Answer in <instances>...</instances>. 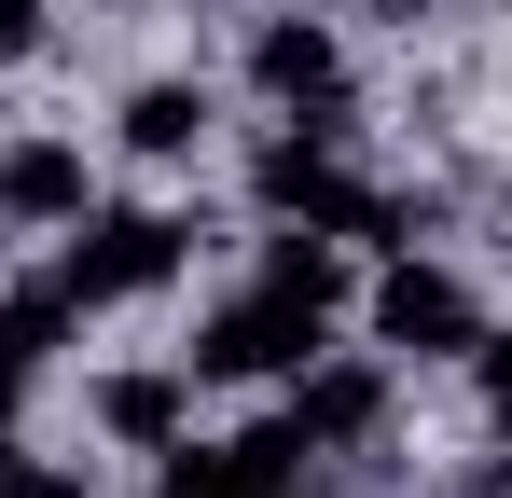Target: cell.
Returning a JSON list of instances; mask_svg holds the SVG:
<instances>
[{
	"instance_id": "4",
	"label": "cell",
	"mask_w": 512,
	"mask_h": 498,
	"mask_svg": "<svg viewBox=\"0 0 512 498\" xmlns=\"http://www.w3.org/2000/svg\"><path fill=\"white\" fill-rule=\"evenodd\" d=\"M250 83H263V97H291V111H333L346 56H333V28H319V14H277V28L250 42Z\"/></svg>"
},
{
	"instance_id": "15",
	"label": "cell",
	"mask_w": 512,
	"mask_h": 498,
	"mask_svg": "<svg viewBox=\"0 0 512 498\" xmlns=\"http://www.w3.org/2000/svg\"><path fill=\"white\" fill-rule=\"evenodd\" d=\"M28 498H84V485H70V471H28Z\"/></svg>"
},
{
	"instance_id": "12",
	"label": "cell",
	"mask_w": 512,
	"mask_h": 498,
	"mask_svg": "<svg viewBox=\"0 0 512 498\" xmlns=\"http://www.w3.org/2000/svg\"><path fill=\"white\" fill-rule=\"evenodd\" d=\"M14 56H42V0H0V70Z\"/></svg>"
},
{
	"instance_id": "10",
	"label": "cell",
	"mask_w": 512,
	"mask_h": 498,
	"mask_svg": "<svg viewBox=\"0 0 512 498\" xmlns=\"http://www.w3.org/2000/svg\"><path fill=\"white\" fill-rule=\"evenodd\" d=\"M70 319H84V305H70V277H42V291H14V305H0V346H14V360L42 374V346H56Z\"/></svg>"
},
{
	"instance_id": "2",
	"label": "cell",
	"mask_w": 512,
	"mask_h": 498,
	"mask_svg": "<svg viewBox=\"0 0 512 498\" xmlns=\"http://www.w3.org/2000/svg\"><path fill=\"white\" fill-rule=\"evenodd\" d=\"M305 360H319V305H305V291H277V277L236 291L222 319L194 332V374H305Z\"/></svg>"
},
{
	"instance_id": "6",
	"label": "cell",
	"mask_w": 512,
	"mask_h": 498,
	"mask_svg": "<svg viewBox=\"0 0 512 498\" xmlns=\"http://www.w3.org/2000/svg\"><path fill=\"white\" fill-rule=\"evenodd\" d=\"M0 208H28V222H84V153H56V139L0 153Z\"/></svg>"
},
{
	"instance_id": "1",
	"label": "cell",
	"mask_w": 512,
	"mask_h": 498,
	"mask_svg": "<svg viewBox=\"0 0 512 498\" xmlns=\"http://www.w3.org/2000/svg\"><path fill=\"white\" fill-rule=\"evenodd\" d=\"M56 277H70V305H139V291L180 277V222H167V208H97Z\"/></svg>"
},
{
	"instance_id": "5",
	"label": "cell",
	"mask_w": 512,
	"mask_h": 498,
	"mask_svg": "<svg viewBox=\"0 0 512 498\" xmlns=\"http://www.w3.org/2000/svg\"><path fill=\"white\" fill-rule=\"evenodd\" d=\"M374 415H388V374H374V360H305V374H291V429H305V443H360Z\"/></svg>"
},
{
	"instance_id": "11",
	"label": "cell",
	"mask_w": 512,
	"mask_h": 498,
	"mask_svg": "<svg viewBox=\"0 0 512 498\" xmlns=\"http://www.w3.org/2000/svg\"><path fill=\"white\" fill-rule=\"evenodd\" d=\"M167 498H250V485H236L222 443H180V457H167Z\"/></svg>"
},
{
	"instance_id": "16",
	"label": "cell",
	"mask_w": 512,
	"mask_h": 498,
	"mask_svg": "<svg viewBox=\"0 0 512 498\" xmlns=\"http://www.w3.org/2000/svg\"><path fill=\"white\" fill-rule=\"evenodd\" d=\"M457 498H512V471H471V485H457Z\"/></svg>"
},
{
	"instance_id": "9",
	"label": "cell",
	"mask_w": 512,
	"mask_h": 498,
	"mask_svg": "<svg viewBox=\"0 0 512 498\" xmlns=\"http://www.w3.org/2000/svg\"><path fill=\"white\" fill-rule=\"evenodd\" d=\"M97 415H111L125 443H180V374H111V388H97Z\"/></svg>"
},
{
	"instance_id": "3",
	"label": "cell",
	"mask_w": 512,
	"mask_h": 498,
	"mask_svg": "<svg viewBox=\"0 0 512 498\" xmlns=\"http://www.w3.org/2000/svg\"><path fill=\"white\" fill-rule=\"evenodd\" d=\"M374 332H388L402 360H457V346H485L471 291H457L443 263H388V277H374Z\"/></svg>"
},
{
	"instance_id": "14",
	"label": "cell",
	"mask_w": 512,
	"mask_h": 498,
	"mask_svg": "<svg viewBox=\"0 0 512 498\" xmlns=\"http://www.w3.org/2000/svg\"><path fill=\"white\" fill-rule=\"evenodd\" d=\"M14 402H28V360H14V346H0V429H14Z\"/></svg>"
},
{
	"instance_id": "17",
	"label": "cell",
	"mask_w": 512,
	"mask_h": 498,
	"mask_svg": "<svg viewBox=\"0 0 512 498\" xmlns=\"http://www.w3.org/2000/svg\"><path fill=\"white\" fill-rule=\"evenodd\" d=\"M374 14H429V0H374Z\"/></svg>"
},
{
	"instance_id": "8",
	"label": "cell",
	"mask_w": 512,
	"mask_h": 498,
	"mask_svg": "<svg viewBox=\"0 0 512 498\" xmlns=\"http://www.w3.org/2000/svg\"><path fill=\"white\" fill-rule=\"evenodd\" d=\"M263 277H277V291H305V305H319V319H333V305H346V249L319 236V222H291V236L263 249Z\"/></svg>"
},
{
	"instance_id": "13",
	"label": "cell",
	"mask_w": 512,
	"mask_h": 498,
	"mask_svg": "<svg viewBox=\"0 0 512 498\" xmlns=\"http://www.w3.org/2000/svg\"><path fill=\"white\" fill-rule=\"evenodd\" d=\"M485 402H499V429H512V332L485 346Z\"/></svg>"
},
{
	"instance_id": "7",
	"label": "cell",
	"mask_w": 512,
	"mask_h": 498,
	"mask_svg": "<svg viewBox=\"0 0 512 498\" xmlns=\"http://www.w3.org/2000/svg\"><path fill=\"white\" fill-rule=\"evenodd\" d=\"M194 139H208V97H194V83H139V97H125V153L180 166Z\"/></svg>"
}]
</instances>
